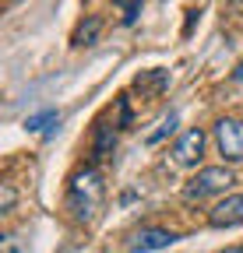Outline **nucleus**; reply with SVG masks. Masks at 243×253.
<instances>
[{
	"instance_id": "6",
	"label": "nucleus",
	"mask_w": 243,
	"mask_h": 253,
	"mask_svg": "<svg viewBox=\"0 0 243 253\" xmlns=\"http://www.w3.org/2000/svg\"><path fill=\"white\" fill-rule=\"evenodd\" d=\"M180 236L169 232V229H138L131 239H127V250L131 253H151V250H166L173 246Z\"/></svg>"
},
{
	"instance_id": "12",
	"label": "nucleus",
	"mask_w": 243,
	"mask_h": 253,
	"mask_svg": "<svg viewBox=\"0 0 243 253\" xmlns=\"http://www.w3.org/2000/svg\"><path fill=\"white\" fill-rule=\"evenodd\" d=\"M116 7L124 11V25H134V18L141 14V0H116Z\"/></svg>"
},
{
	"instance_id": "9",
	"label": "nucleus",
	"mask_w": 243,
	"mask_h": 253,
	"mask_svg": "<svg viewBox=\"0 0 243 253\" xmlns=\"http://www.w3.org/2000/svg\"><path fill=\"white\" fill-rule=\"evenodd\" d=\"M113 151H116V130H113V126H96V144H92L96 162H99V158H109Z\"/></svg>"
},
{
	"instance_id": "16",
	"label": "nucleus",
	"mask_w": 243,
	"mask_h": 253,
	"mask_svg": "<svg viewBox=\"0 0 243 253\" xmlns=\"http://www.w3.org/2000/svg\"><path fill=\"white\" fill-rule=\"evenodd\" d=\"M222 253H243V246H229V250H222Z\"/></svg>"
},
{
	"instance_id": "2",
	"label": "nucleus",
	"mask_w": 243,
	"mask_h": 253,
	"mask_svg": "<svg viewBox=\"0 0 243 253\" xmlns=\"http://www.w3.org/2000/svg\"><path fill=\"white\" fill-rule=\"evenodd\" d=\"M236 183V172L229 166H204L197 169L187 186H184V201L194 204V201H204V197H215V194H226V190Z\"/></svg>"
},
{
	"instance_id": "5",
	"label": "nucleus",
	"mask_w": 243,
	"mask_h": 253,
	"mask_svg": "<svg viewBox=\"0 0 243 253\" xmlns=\"http://www.w3.org/2000/svg\"><path fill=\"white\" fill-rule=\"evenodd\" d=\"M208 221H211L215 229L243 225V194H229V197H222L215 208L208 211Z\"/></svg>"
},
{
	"instance_id": "11",
	"label": "nucleus",
	"mask_w": 243,
	"mask_h": 253,
	"mask_svg": "<svg viewBox=\"0 0 243 253\" xmlns=\"http://www.w3.org/2000/svg\"><path fill=\"white\" fill-rule=\"evenodd\" d=\"M176 120H180V116H176V113H169V116L159 123V130H151V134H148V144H159L166 134H173V130H176Z\"/></svg>"
},
{
	"instance_id": "14",
	"label": "nucleus",
	"mask_w": 243,
	"mask_h": 253,
	"mask_svg": "<svg viewBox=\"0 0 243 253\" xmlns=\"http://www.w3.org/2000/svg\"><path fill=\"white\" fill-rule=\"evenodd\" d=\"M116 106H120V130H127V126H131V102L120 99Z\"/></svg>"
},
{
	"instance_id": "7",
	"label": "nucleus",
	"mask_w": 243,
	"mask_h": 253,
	"mask_svg": "<svg viewBox=\"0 0 243 253\" xmlns=\"http://www.w3.org/2000/svg\"><path fill=\"white\" fill-rule=\"evenodd\" d=\"M134 88L141 91V99H159V95L169 88V71H162V67L141 71V74L134 78Z\"/></svg>"
},
{
	"instance_id": "3",
	"label": "nucleus",
	"mask_w": 243,
	"mask_h": 253,
	"mask_svg": "<svg viewBox=\"0 0 243 253\" xmlns=\"http://www.w3.org/2000/svg\"><path fill=\"white\" fill-rule=\"evenodd\" d=\"M211 134H215V148L222 155V162H243V120L222 116L211 126Z\"/></svg>"
},
{
	"instance_id": "4",
	"label": "nucleus",
	"mask_w": 243,
	"mask_h": 253,
	"mask_svg": "<svg viewBox=\"0 0 243 253\" xmlns=\"http://www.w3.org/2000/svg\"><path fill=\"white\" fill-rule=\"evenodd\" d=\"M204 130L201 126H191V130L180 134V141L173 144V162L176 166H197L201 162V155H204Z\"/></svg>"
},
{
	"instance_id": "13",
	"label": "nucleus",
	"mask_w": 243,
	"mask_h": 253,
	"mask_svg": "<svg viewBox=\"0 0 243 253\" xmlns=\"http://www.w3.org/2000/svg\"><path fill=\"white\" fill-rule=\"evenodd\" d=\"M0 211H4V214L14 211V186H11V183L0 186Z\"/></svg>"
},
{
	"instance_id": "15",
	"label": "nucleus",
	"mask_w": 243,
	"mask_h": 253,
	"mask_svg": "<svg viewBox=\"0 0 243 253\" xmlns=\"http://www.w3.org/2000/svg\"><path fill=\"white\" fill-rule=\"evenodd\" d=\"M233 81H243V63H240V67L233 71Z\"/></svg>"
},
{
	"instance_id": "8",
	"label": "nucleus",
	"mask_w": 243,
	"mask_h": 253,
	"mask_svg": "<svg viewBox=\"0 0 243 253\" xmlns=\"http://www.w3.org/2000/svg\"><path fill=\"white\" fill-rule=\"evenodd\" d=\"M99 32H102V18H99V14H88V18L74 28V39H71V42H74V46H92V42L99 39Z\"/></svg>"
},
{
	"instance_id": "1",
	"label": "nucleus",
	"mask_w": 243,
	"mask_h": 253,
	"mask_svg": "<svg viewBox=\"0 0 243 253\" xmlns=\"http://www.w3.org/2000/svg\"><path fill=\"white\" fill-rule=\"evenodd\" d=\"M106 204V183H102V172L96 166H88L81 172H74L71 179V190H67V211L78 218V221H96V214L102 211Z\"/></svg>"
},
{
	"instance_id": "10",
	"label": "nucleus",
	"mask_w": 243,
	"mask_h": 253,
	"mask_svg": "<svg viewBox=\"0 0 243 253\" xmlns=\"http://www.w3.org/2000/svg\"><path fill=\"white\" fill-rule=\"evenodd\" d=\"M28 130H43V134H53V126H60V113L56 109H46V113H36L25 120Z\"/></svg>"
}]
</instances>
